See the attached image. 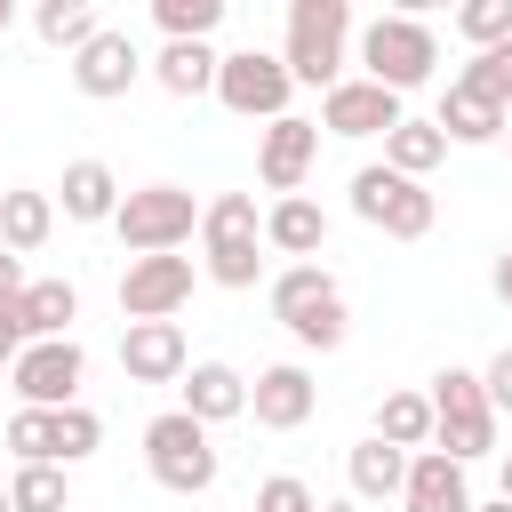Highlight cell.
Instances as JSON below:
<instances>
[{
    "instance_id": "30",
    "label": "cell",
    "mask_w": 512,
    "mask_h": 512,
    "mask_svg": "<svg viewBox=\"0 0 512 512\" xmlns=\"http://www.w3.org/2000/svg\"><path fill=\"white\" fill-rule=\"evenodd\" d=\"M104 448V416L88 408V400H72V408H56V464L72 472V464H88Z\"/></svg>"
},
{
    "instance_id": "32",
    "label": "cell",
    "mask_w": 512,
    "mask_h": 512,
    "mask_svg": "<svg viewBox=\"0 0 512 512\" xmlns=\"http://www.w3.org/2000/svg\"><path fill=\"white\" fill-rule=\"evenodd\" d=\"M152 24L168 40H208L224 24V0H152Z\"/></svg>"
},
{
    "instance_id": "24",
    "label": "cell",
    "mask_w": 512,
    "mask_h": 512,
    "mask_svg": "<svg viewBox=\"0 0 512 512\" xmlns=\"http://www.w3.org/2000/svg\"><path fill=\"white\" fill-rule=\"evenodd\" d=\"M32 32H40L48 48H64V64H72V56L104 32V16H96V0H40V8H32Z\"/></svg>"
},
{
    "instance_id": "28",
    "label": "cell",
    "mask_w": 512,
    "mask_h": 512,
    "mask_svg": "<svg viewBox=\"0 0 512 512\" xmlns=\"http://www.w3.org/2000/svg\"><path fill=\"white\" fill-rule=\"evenodd\" d=\"M376 440H392V448H432V400L424 392H384L376 400Z\"/></svg>"
},
{
    "instance_id": "31",
    "label": "cell",
    "mask_w": 512,
    "mask_h": 512,
    "mask_svg": "<svg viewBox=\"0 0 512 512\" xmlns=\"http://www.w3.org/2000/svg\"><path fill=\"white\" fill-rule=\"evenodd\" d=\"M0 440L16 448V464H56V408H16Z\"/></svg>"
},
{
    "instance_id": "33",
    "label": "cell",
    "mask_w": 512,
    "mask_h": 512,
    "mask_svg": "<svg viewBox=\"0 0 512 512\" xmlns=\"http://www.w3.org/2000/svg\"><path fill=\"white\" fill-rule=\"evenodd\" d=\"M288 336H296L304 352H336V344L352 336V312H344V296H328V304L296 312V320H288Z\"/></svg>"
},
{
    "instance_id": "9",
    "label": "cell",
    "mask_w": 512,
    "mask_h": 512,
    "mask_svg": "<svg viewBox=\"0 0 512 512\" xmlns=\"http://www.w3.org/2000/svg\"><path fill=\"white\" fill-rule=\"evenodd\" d=\"M80 376H88L80 336H56V344H24V352H16L8 392H16L24 408H72V400H80Z\"/></svg>"
},
{
    "instance_id": "34",
    "label": "cell",
    "mask_w": 512,
    "mask_h": 512,
    "mask_svg": "<svg viewBox=\"0 0 512 512\" xmlns=\"http://www.w3.org/2000/svg\"><path fill=\"white\" fill-rule=\"evenodd\" d=\"M456 40H472V56L480 48H504L512 40V0H464L456 8Z\"/></svg>"
},
{
    "instance_id": "46",
    "label": "cell",
    "mask_w": 512,
    "mask_h": 512,
    "mask_svg": "<svg viewBox=\"0 0 512 512\" xmlns=\"http://www.w3.org/2000/svg\"><path fill=\"white\" fill-rule=\"evenodd\" d=\"M0 512H8V488H0Z\"/></svg>"
},
{
    "instance_id": "4",
    "label": "cell",
    "mask_w": 512,
    "mask_h": 512,
    "mask_svg": "<svg viewBox=\"0 0 512 512\" xmlns=\"http://www.w3.org/2000/svg\"><path fill=\"white\" fill-rule=\"evenodd\" d=\"M432 448L448 464H472V456H496V408L480 392V368H440L432 376Z\"/></svg>"
},
{
    "instance_id": "45",
    "label": "cell",
    "mask_w": 512,
    "mask_h": 512,
    "mask_svg": "<svg viewBox=\"0 0 512 512\" xmlns=\"http://www.w3.org/2000/svg\"><path fill=\"white\" fill-rule=\"evenodd\" d=\"M496 144H512V120H504V136H496Z\"/></svg>"
},
{
    "instance_id": "5",
    "label": "cell",
    "mask_w": 512,
    "mask_h": 512,
    "mask_svg": "<svg viewBox=\"0 0 512 512\" xmlns=\"http://www.w3.org/2000/svg\"><path fill=\"white\" fill-rule=\"evenodd\" d=\"M112 232H120V248H136V256H176V248L200 232V200H192L184 184H136V192H120Z\"/></svg>"
},
{
    "instance_id": "23",
    "label": "cell",
    "mask_w": 512,
    "mask_h": 512,
    "mask_svg": "<svg viewBox=\"0 0 512 512\" xmlns=\"http://www.w3.org/2000/svg\"><path fill=\"white\" fill-rule=\"evenodd\" d=\"M56 192H64V216L72 224H112V208H120V176L104 160H72Z\"/></svg>"
},
{
    "instance_id": "41",
    "label": "cell",
    "mask_w": 512,
    "mask_h": 512,
    "mask_svg": "<svg viewBox=\"0 0 512 512\" xmlns=\"http://www.w3.org/2000/svg\"><path fill=\"white\" fill-rule=\"evenodd\" d=\"M8 24H16V0H0V32H8Z\"/></svg>"
},
{
    "instance_id": "22",
    "label": "cell",
    "mask_w": 512,
    "mask_h": 512,
    "mask_svg": "<svg viewBox=\"0 0 512 512\" xmlns=\"http://www.w3.org/2000/svg\"><path fill=\"white\" fill-rule=\"evenodd\" d=\"M48 232H56V200L48 192H0V248L8 256H40L48 248Z\"/></svg>"
},
{
    "instance_id": "40",
    "label": "cell",
    "mask_w": 512,
    "mask_h": 512,
    "mask_svg": "<svg viewBox=\"0 0 512 512\" xmlns=\"http://www.w3.org/2000/svg\"><path fill=\"white\" fill-rule=\"evenodd\" d=\"M16 352H24V336H16L8 320H0V368H16Z\"/></svg>"
},
{
    "instance_id": "18",
    "label": "cell",
    "mask_w": 512,
    "mask_h": 512,
    "mask_svg": "<svg viewBox=\"0 0 512 512\" xmlns=\"http://www.w3.org/2000/svg\"><path fill=\"white\" fill-rule=\"evenodd\" d=\"M400 512H472L464 464H448L440 448H416L408 456V480H400Z\"/></svg>"
},
{
    "instance_id": "44",
    "label": "cell",
    "mask_w": 512,
    "mask_h": 512,
    "mask_svg": "<svg viewBox=\"0 0 512 512\" xmlns=\"http://www.w3.org/2000/svg\"><path fill=\"white\" fill-rule=\"evenodd\" d=\"M504 496H512V448H504Z\"/></svg>"
},
{
    "instance_id": "13",
    "label": "cell",
    "mask_w": 512,
    "mask_h": 512,
    "mask_svg": "<svg viewBox=\"0 0 512 512\" xmlns=\"http://www.w3.org/2000/svg\"><path fill=\"white\" fill-rule=\"evenodd\" d=\"M312 160H320V128H312L304 112H288V120H272V128H264V144H256V176H264V192H272V200H288V192H304V176H312Z\"/></svg>"
},
{
    "instance_id": "43",
    "label": "cell",
    "mask_w": 512,
    "mask_h": 512,
    "mask_svg": "<svg viewBox=\"0 0 512 512\" xmlns=\"http://www.w3.org/2000/svg\"><path fill=\"white\" fill-rule=\"evenodd\" d=\"M320 512H352V504H344V496H328V504H320Z\"/></svg>"
},
{
    "instance_id": "11",
    "label": "cell",
    "mask_w": 512,
    "mask_h": 512,
    "mask_svg": "<svg viewBox=\"0 0 512 512\" xmlns=\"http://www.w3.org/2000/svg\"><path fill=\"white\" fill-rule=\"evenodd\" d=\"M408 112H400V96L392 88H376V80H336L328 96H320V120L312 128H328V136H392Z\"/></svg>"
},
{
    "instance_id": "10",
    "label": "cell",
    "mask_w": 512,
    "mask_h": 512,
    "mask_svg": "<svg viewBox=\"0 0 512 512\" xmlns=\"http://www.w3.org/2000/svg\"><path fill=\"white\" fill-rule=\"evenodd\" d=\"M192 280H200L192 256H128V272H120V312H128V320H176V312L192 304Z\"/></svg>"
},
{
    "instance_id": "42",
    "label": "cell",
    "mask_w": 512,
    "mask_h": 512,
    "mask_svg": "<svg viewBox=\"0 0 512 512\" xmlns=\"http://www.w3.org/2000/svg\"><path fill=\"white\" fill-rule=\"evenodd\" d=\"M472 512H512V496H496V504H472Z\"/></svg>"
},
{
    "instance_id": "2",
    "label": "cell",
    "mask_w": 512,
    "mask_h": 512,
    "mask_svg": "<svg viewBox=\"0 0 512 512\" xmlns=\"http://www.w3.org/2000/svg\"><path fill=\"white\" fill-rule=\"evenodd\" d=\"M200 272L216 288H256L264 280V216L248 192H216L200 208Z\"/></svg>"
},
{
    "instance_id": "25",
    "label": "cell",
    "mask_w": 512,
    "mask_h": 512,
    "mask_svg": "<svg viewBox=\"0 0 512 512\" xmlns=\"http://www.w3.org/2000/svg\"><path fill=\"white\" fill-rule=\"evenodd\" d=\"M152 80H160L168 96H208V88H216V48H208V40H168V48L152 56Z\"/></svg>"
},
{
    "instance_id": "6",
    "label": "cell",
    "mask_w": 512,
    "mask_h": 512,
    "mask_svg": "<svg viewBox=\"0 0 512 512\" xmlns=\"http://www.w3.org/2000/svg\"><path fill=\"white\" fill-rule=\"evenodd\" d=\"M144 464H152V480H160L168 496H208V488H216V440H208V424H192L184 408H168V416L144 424Z\"/></svg>"
},
{
    "instance_id": "3",
    "label": "cell",
    "mask_w": 512,
    "mask_h": 512,
    "mask_svg": "<svg viewBox=\"0 0 512 512\" xmlns=\"http://www.w3.org/2000/svg\"><path fill=\"white\" fill-rule=\"evenodd\" d=\"M360 80H376V88H392V96H408V88H424L432 80V64H440V40H432V24L416 16V8H392V16H376V24H360Z\"/></svg>"
},
{
    "instance_id": "14",
    "label": "cell",
    "mask_w": 512,
    "mask_h": 512,
    "mask_svg": "<svg viewBox=\"0 0 512 512\" xmlns=\"http://www.w3.org/2000/svg\"><path fill=\"white\" fill-rule=\"evenodd\" d=\"M120 368H128V384H176L192 368L184 328L176 320H128L120 328Z\"/></svg>"
},
{
    "instance_id": "8",
    "label": "cell",
    "mask_w": 512,
    "mask_h": 512,
    "mask_svg": "<svg viewBox=\"0 0 512 512\" xmlns=\"http://www.w3.org/2000/svg\"><path fill=\"white\" fill-rule=\"evenodd\" d=\"M224 112H240V120H288V96H296V80H288V64L272 56V48H232V56H216V88H208Z\"/></svg>"
},
{
    "instance_id": "27",
    "label": "cell",
    "mask_w": 512,
    "mask_h": 512,
    "mask_svg": "<svg viewBox=\"0 0 512 512\" xmlns=\"http://www.w3.org/2000/svg\"><path fill=\"white\" fill-rule=\"evenodd\" d=\"M264 296H272V320L288 328L296 312H312V304H328V296H344V288H336V272H328V264H288V272H272V288H264Z\"/></svg>"
},
{
    "instance_id": "1",
    "label": "cell",
    "mask_w": 512,
    "mask_h": 512,
    "mask_svg": "<svg viewBox=\"0 0 512 512\" xmlns=\"http://www.w3.org/2000/svg\"><path fill=\"white\" fill-rule=\"evenodd\" d=\"M280 64L296 88H336L344 64H352V0H288V40H280Z\"/></svg>"
},
{
    "instance_id": "26",
    "label": "cell",
    "mask_w": 512,
    "mask_h": 512,
    "mask_svg": "<svg viewBox=\"0 0 512 512\" xmlns=\"http://www.w3.org/2000/svg\"><path fill=\"white\" fill-rule=\"evenodd\" d=\"M440 160H448V136H440L432 120H400V128L384 136V168H392V176H408V184H424Z\"/></svg>"
},
{
    "instance_id": "15",
    "label": "cell",
    "mask_w": 512,
    "mask_h": 512,
    "mask_svg": "<svg viewBox=\"0 0 512 512\" xmlns=\"http://www.w3.org/2000/svg\"><path fill=\"white\" fill-rule=\"evenodd\" d=\"M312 408H320V384H312L296 360L256 368V384H248V416H256L264 432H296V424H312Z\"/></svg>"
},
{
    "instance_id": "7",
    "label": "cell",
    "mask_w": 512,
    "mask_h": 512,
    "mask_svg": "<svg viewBox=\"0 0 512 512\" xmlns=\"http://www.w3.org/2000/svg\"><path fill=\"white\" fill-rule=\"evenodd\" d=\"M352 216L376 224L384 240H424V232L440 224V200H432L424 184L392 176L384 160H368V168H352Z\"/></svg>"
},
{
    "instance_id": "12",
    "label": "cell",
    "mask_w": 512,
    "mask_h": 512,
    "mask_svg": "<svg viewBox=\"0 0 512 512\" xmlns=\"http://www.w3.org/2000/svg\"><path fill=\"white\" fill-rule=\"evenodd\" d=\"M136 80H144V48H136L128 32H112V24H104V32H96L80 56H72V88H80L88 104H112V96H128Z\"/></svg>"
},
{
    "instance_id": "20",
    "label": "cell",
    "mask_w": 512,
    "mask_h": 512,
    "mask_svg": "<svg viewBox=\"0 0 512 512\" xmlns=\"http://www.w3.org/2000/svg\"><path fill=\"white\" fill-rule=\"evenodd\" d=\"M504 104H488V96H472L464 80H448V96H440V112H432V128L448 136V144H496L504 136Z\"/></svg>"
},
{
    "instance_id": "38",
    "label": "cell",
    "mask_w": 512,
    "mask_h": 512,
    "mask_svg": "<svg viewBox=\"0 0 512 512\" xmlns=\"http://www.w3.org/2000/svg\"><path fill=\"white\" fill-rule=\"evenodd\" d=\"M16 296H24V256L0 248V304H16Z\"/></svg>"
},
{
    "instance_id": "21",
    "label": "cell",
    "mask_w": 512,
    "mask_h": 512,
    "mask_svg": "<svg viewBox=\"0 0 512 512\" xmlns=\"http://www.w3.org/2000/svg\"><path fill=\"white\" fill-rule=\"evenodd\" d=\"M344 480H352V496L360 504H392L400 496V480H408V448H392V440H360L352 456H344Z\"/></svg>"
},
{
    "instance_id": "39",
    "label": "cell",
    "mask_w": 512,
    "mask_h": 512,
    "mask_svg": "<svg viewBox=\"0 0 512 512\" xmlns=\"http://www.w3.org/2000/svg\"><path fill=\"white\" fill-rule=\"evenodd\" d=\"M488 288H496V296H504V304H512V248H504V256H496V272H488Z\"/></svg>"
},
{
    "instance_id": "35",
    "label": "cell",
    "mask_w": 512,
    "mask_h": 512,
    "mask_svg": "<svg viewBox=\"0 0 512 512\" xmlns=\"http://www.w3.org/2000/svg\"><path fill=\"white\" fill-rule=\"evenodd\" d=\"M456 80H464L472 96H488V104H504V112H512V40H504V48H480Z\"/></svg>"
},
{
    "instance_id": "19",
    "label": "cell",
    "mask_w": 512,
    "mask_h": 512,
    "mask_svg": "<svg viewBox=\"0 0 512 512\" xmlns=\"http://www.w3.org/2000/svg\"><path fill=\"white\" fill-rule=\"evenodd\" d=\"M264 248H272V256L312 264V256L328 248V216H320V200H304V192L272 200V208H264Z\"/></svg>"
},
{
    "instance_id": "17",
    "label": "cell",
    "mask_w": 512,
    "mask_h": 512,
    "mask_svg": "<svg viewBox=\"0 0 512 512\" xmlns=\"http://www.w3.org/2000/svg\"><path fill=\"white\" fill-rule=\"evenodd\" d=\"M176 384H184V416H192V424H232V416H248V376H240L232 360H192Z\"/></svg>"
},
{
    "instance_id": "16",
    "label": "cell",
    "mask_w": 512,
    "mask_h": 512,
    "mask_svg": "<svg viewBox=\"0 0 512 512\" xmlns=\"http://www.w3.org/2000/svg\"><path fill=\"white\" fill-rule=\"evenodd\" d=\"M0 320H8L24 344H56V336H72V320H80V288H72V280H24V296L0 304Z\"/></svg>"
},
{
    "instance_id": "29",
    "label": "cell",
    "mask_w": 512,
    "mask_h": 512,
    "mask_svg": "<svg viewBox=\"0 0 512 512\" xmlns=\"http://www.w3.org/2000/svg\"><path fill=\"white\" fill-rule=\"evenodd\" d=\"M8 512H72L64 464H16L8 472Z\"/></svg>"
},
{
    "instance_id": "36",
    "label": "cell",
    "mask_w": 512,
    "mask_h": 512,
    "mask_svg": "<svg viewBox=\"0 0 512 512\" xmlns=\"http://www.w3.org/2000/svg\"><path fill=\"white\" fill-rule=\"evenodd\" d=\"M248 512H320V496H312L296 472H272V480L256 488V504H248Z\"/></svg>"
},
{
    "instance_id": "37",
    "label": "cell",
    "mask_w": 512,
    "mask_h": 512,
    "mask_svg": "<svg viewBox=\"0 0 512 512\" xmlns=\"http://www.w3.org/2000/svg\"><path fill=\"white\" fill-rule=\"evenodd\" d=\"M480 392H488V408H496V416H512V344L480 368Z\"/></svg>"
}]
</instances>
